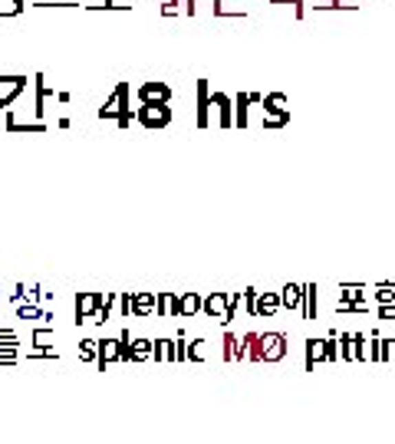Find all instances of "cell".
Instances as JSON below:
<instances>
[{
    "label": "cell",
    "mask_w": 395,
    "mask_h": 444,
    "mask_svg": "<svg viewBox=\"0 0 395 444\" xmlns=\"http://www.w3.org/2000/svg\"><path fill=\"white\" fill-rule=\"evenodd\" d=\"M96 116L112 118L119 129H129V125L136 122V109H132V103H129V83H119V86L112 89V96L103 103V109H99Z\"/></svg>",
    "instance_id": "obj_1"
},
{
    "label": "cell",
    "mask_w": 395,
    "mask_h": 444,
    "mask_svg": "<svg viewBox=\"0 0 395 444\" xmlns=\"http://www.w3.org/2000/svg\"><path fill=\"white\" fill-rule=\"evenodd\" d=\"M136 122L142 129H165L168 122H171V109L168 103H138L136 109Z\"/></svg>",
    "instance_id": "obj_2"
},
{
    "label": "cell",
    "mask_w": 395,
    "mask_h": 444,
    "mask_svg": "<svg viewBox=\"0 0 395 444\" xmlns=\"http://www.w3.org/2000/svg\"><path fill=\"white\" fill-rule=\"evenodd\" d=\"M257 346H260V362H280V359H287L290 339L287 332H257Z\"/></svg>",
    "instance_id": "obj_3"
},
{
    "label": "cell",
    "mask_w": 395,
    "mask_h": 444,
    "mask_svg": "<svg viewBox=\"0 0 395 444\" xmlns=\"http://www.w3.org/2000/svg\"><path fill=\"white\" fill-rule=\"evenodd\" d=\"M198 313H201V293H184V296L168 293V316H175V319H191Z\"/></svg>",
    "instance_id": "obj_4"
},
{
    "label": "cell",
    "mask_w": 395,
    "mask_h": 444,
    "mask_svg": "<svg viewBox=\"0 0 395 444\" xmlns=\"http://www.w3.org/2000/svg\"><path fill=\"white\" fill-rule=\"evenodd\" d=\"M260 105H264V116L290 122V99L284 96V92H267V96L260 99Z\"/></svg>",
    "instance_id": "obj_5"
},
{
    "label": "cell",
    "mask_w": 395,
    "mask_h": 444,
    "mask_svg": "<svg viewBox=\"0 0 395 444\" xmlns=\"http://www.w3.org/2000/svg\"><path fill=\"white\" fill-rule=\"evenodd\" d=\"M138 103H171V86L168 83H142Z\"/></svg>",
    "instance_id": "obj_6"
},
{
    "label": "cell",
    "mask_w": 395,
    "mask_h": 444,
    "mask_svg": "<svg viewBox=\"0 0 395 444\" xmlns=\"http://www.w3.org/2000/svg\"><path fill=\"white\" fill-rule=\"evenodd\" d=\"M0 83L7 86V92H0V109H10L17 96L27 89V76H3L0 73Z\"/></svg>",
    "instance_id": "obj_7"
},
{
    "label": "cell",
    "mask_w": 395,
    "mask_h": 444,
    "mask_svg": "<svg viewBox=\"0 0 395 444\" xmlns=\"http://www.w3.org/2000/svg\"><path fill=\"white\" fill-rule=\"evenodd\" d=\"M211 103H214V109H217L221 129H234V99H231L228 92H211Z\"/></svg>",
    "instance_id": "obj_8"
},
{
    "label": "cell",
    "mask_w": 395,
    "mask_h": 444,
    "mask_svg": "<svg viewBox=\"0 0 395 444\" xmlns=\"http://www.w3.org/2000/svg\"><path fill=\"white\" fill-rule=\"evenodd\" d=\"M201 313L221 323V319H224V313H228V293H208V296H201Z\"/></svg>",
    "instance_id": "obj_9"
},
{
    "label": "cell",
    "mask_w": 395,
    "mask_h": 444,
    "mask_svg": "<svg viewBox=\"0 0 395 444\" xmlns=\"http://www.w3.org/2000/svg\"><path fill=\"white\" fill-rule=\"evenodd\" d=\"M99 303H103V293H79L76 296V326L89 323V316L96 313Z\"/></svg>",
    "instance_id": "obj_10"
},
{
    "label": "cell",
    "mask_w": 395,
    "mask_h": 444,
    "mask_svg": "<svg viewBox=\"0 0 395 444\" xmlns=\"http://www.w3.org/2000/svg\"><path fill=\"white\" fill-rule=\"evenodd\" d=\"M208 109H211V92H208V79H198V129H208L211 118H208Z\"/></svg>",
    "instance_id": "obj_11"
},
{
    "label": "cell",
    "mask_w": 395,
    "mask_h": 444,
    "mask_svg": "<svg viewBox=\"0 0 395 444\" xmlns=\"http://www.w3.org/2000/svg\"><path fill=\"white\" fill-rule=\"evenodd\" d=\"M106 362H119V336L96 342V366L106 369Z\"/></svg>",
    "instance_id": "obj_12"
},
{
    "label": "cell",
    "mask_w": 395,
    "mask_h": 444,
    "mask_svg": "<svg viewBox=\"0 0 395 444\" xmlns=\"http://www.w3.org/2000/svg\"><path fill=\"white\" fill-rule=\"evenodd\" d=\"M277 310H280V293H257V299H254V316L270 319Z\"/></svg>",
    "instance_id": "obj_13"
},
{
    "label": "cell",
    "mask_w": 395,
    "mask_h": 444,
    "mask_svg": "<svg viewBox=\"0 0 395 444\" xmlns=\"http://www.w3.org/2000/svg\"><path fill=\"white\" fill-rule=\"evenodd\" d=\"M317 362H326V342L317 339V336H310V339H306V372L317 369Z\"/></svg>",
    "instance_id": "obj_14"
},
{
    "label": "cell",
    "mask_w": 395,
    "mask_h": 444,
    "mask_svg": "<svg viewBox=\"0 0 395 444\" xmlns=\"http://www.w3.org/2000/svg\"><path fill=\"white\" fill-rule=\"evenodd\" d=\"M155 313V293H132V319H145Z\"/></svg>",
    "instance_id": "obj_15"
},
{
    "label": "cell",
    "mask_w": 395,
    "mask_h": 444,
    "mask_svg": "<svg viewBox=\"0 0 395 444\" xmlns=\"http://www.w3.org/2000/svg\"><path fill=\"white\" fill-rule=\"evenodd\" d=\"M300 303H303V286H300V283H287V286L280 290V306L300 310Z\"/></svg>",
    "instance_id": "obj_16"
},
{
    "label": "cell",
    "mask_w": 395,
    "mask_h": 444,
    "mask_svg": "<svg viewBox=\"0 0 395 444\" xmlns=\"http://www.w3.org/2000/svg\"><path fill=\"white\" fill-rule=\"evenodd\" d=\"M33 89H36V99H33V112H36V118H43V103H46V96L53 92V89L46 86V79H43V73H36L33 76Z\"/></svg>",
    "instance_id": "obj_17"
},
{
    "label": "cell",
    "mask_w": 395,
    "mask_h": 444,
    "mask_svg": "<svg viewBox=\"0 0 395 444\" xmlns=\"http://www.w3.org/2000/svg\"><path fill=\"white\" fill-rule=\"evenodd\" d=\"M250 92H237V99H234V125L237 129H247V112H250Z\"/></svg>",
    "instance_id": "obj_18"
},
{
    "label": "cell",
    "mask_w": 395,
    "mask_h": 444,
    "mask_svg": "<svg viewBox=\"0 0 395 444\" xmlns=\"http://www.w3.org/2000/svg\"><path fill=\"white\" fill-rule=\"evenodd\" d=\"M300 316H303V319H317V283H306V286H303Z\"/></svg>",
    "instance_id": "obj_19"
},
{
    "label": "cell",
    "mask_w": 395,
    "mask_h": 444,
    "mask_svg": "<svg viewBox=\"0 0 395 444\" xmlns=\"http://www.w3.org/2000/svg\"><path fill=\"white\" fill-rule=\"evenodd\" d=\"M155 362H175V339H152Z\"/></svg>",
    "instance_id": "obj_20"
},
{
    "label": "cell",
    "mask_w": 395,
    "mask_h": 444,
    "mask_svg": "<svg viewBox=\"0 0 395 444\" xmlns=\"http://www.w3.org/2000/svg\"><path fill=\"white\" fill-rule=\"evenodd\" d=\"M116 296H119V293H106V296H103V303L96 306V313L89 316V323H96V326H106L109 323V313H112V306H116Z\"/></svg>",
    "instance_id": "obj_21"
},
{
    "label": "cell",
    "mask_w": 395,
    "mask_h": 444,
    "mask_svg": "<svg viewBox=\"0 0 395 444\" xmlns=\"http://www.w3.org/2000/svg\"><path fill=\"white\" fill-rule=\"evenodd\" d=\"M7 132H27V135H43L46 125L43 122H27V125H20L14 116H10V109H7Z\"/></svg>",
    "instance_id": "obj_22"
},
{
    "label": "cell",
    "mask_w": 395,
    "mask_h": 444,
    "mask_svg": "<svg viewBox=\"0 0 395 444\" xmlns=\"http://www.w3.org/2000/svg\"><path fill=\"white\" fill-rule=\"evenodd\" d=\"M339 299L343 303H365V286L363 283H343L339 286Z\"/></svg>",
    "instance_id": "obj_23"
},
{
    "label": "cell",
    "mask_w": 395,
    "mask_h": 444,
    "mask_svg": "<svg viewBox=\"0 0 395 444\" xmlns=\"http://www.w3.org/2000/svg\"><path fill=\"white\" fill-rule=\"evenodd\" d=\"M211 14L214 17H247V10H244V7H234L228 0H211Z\"/></svg>",
    "instance_id": "obj_24"
},
{
    "label": "cell",
    "mask_w": 395,
    "mask_h": 444,
    "mask_svg": "<svg viewBox=\"0 0 395 444\" xmlns=\"http://www.w3.org/2000/svg\"><path fill=\"white\" fill-rule=\"evenodd\" d=\"M152 359V339H132V362H149Z\"/></svg>",
    "instance_id": "obj_25"
},
{
    "label": "cell",
    "mask_w": 395,
    "mask_h": 444,
    "mask_svg": "<svg viewBox=\"0 0 395 444\" xmlns=\"http://www.w3.org/2000/svg\"><path fill=\"white\" fill-rule=\"evenodd\" d=\"M184 359H191V362H204V359H208V342H204V339H191V342H188V352H184Z\"/></svg>",
    "instance_id": "obj_26"
},
{
    "label": "cell",
    "mask_w": 395,
    "mask_h": 444,
    "mask_svg": "<svg viewBox=\"0 0 395 444\" xmlns=\"http://www.w3.org/2000/svg\"><path fill=\"white\" fill-rule=\"evenodd\" d=\"M352 362H369V349H365L363 332H352Z\"/></svg>",
    "instance_id": "obj_27"
},
{
    "label": "cell",
    "mask_w": 395,
    "mask_h": 444,
    "mask_svg": "<svg viewBox=\"0 0 395 444\" xmlns=\"http://www.w3.org/2000/svg\"><path fill=\"white\" fill-rule=\"evenodd\" d=\"M119 362H132V332L129 329L119 332Z\"/></svg>",
    "instance_id": "obj_28"
},
{
    "label": "cell",
    "mask_w": 395,
    "mask_h": 444,
    "mask_svg": "<svg viewBox=\"0 0 395 444\" xmlns=\"http://www.w3.org/2000/svg\"><path fill=\"white\" fill-rule=\"evenodd\" d=\"M17 316H20V319H43V310L27 299V303H17Z\"/></svg>",
    "instance_id": "obj_29"
},
{
    "label": "cell",
    "mask_w": 395,
    "mask_h": 444,
    "mask_svg": "<svg viewBox=\"0 0 395 444\" xmlns=\"http://www.w3.org/2000/svg\"><path fill=\"white\" fill-rule=\"evenodd\" d=\"M372 299H376V303H395V283H379Z\"/></svg>",
    "instance_id": "obj_30"
},
{
    "label": "cell",
    "mask_w": 395,
    "mask_h": 444,
    "mask_svg": "<svg viewBox=\"0 0 395 444\" xmlns=\"http://www.w3.org/2000/svg\"><path fill=\"white\" fill-rule=\"evenodd\" d=\"M50 339H53V329H50V323H43L40 329H33V346H36V349H50V346H46Z\"/></svg>",
    "instance_id": "obj_31"
},
{
    "label": "cell",
    "mask_w": 395,
    "mask_h": 444,
    "mask_svg": "<svg viewBox=\"0 0 395 444\" xmlns=\"http://www.w3.org/2000/svg\"><path fill=\"white\" fill-rule=\"evenodd\" d=\"M23 14V0H0V17H17Z\"/></svg>",
    "instance_id": "obj_32"
},
{
    "label": "cell",
    "mask_w": 395,
    "mask_h": 444,
    "mask_svg": "<svg viewBox=\"0 0 395 444\" xmlns=\"http://www.w3.org/2000/svg\"><path fill=\"white\" fill-rule=\"evenodd\" d=\"M369 342H372L369 359H372V362H382V336H379V329H372V332H369Z\"/></svg>",
    "instance_id": "obj_33"
},
{
    "label": "cell",
    "mask_w": 395,
    "mask_h": 444,
    "mask_svg": "<svg viewBox=\"0 0 395 444\" xmlns=\"http://www.w3.org/2000/svg\"><path fill=\"white\" fill-rule=\"evenodd\" d=\"M79 359H83V362H96V339L79 342Z\"/></svg>",
    "instance_id": "obj_34"
},
{
    "label": "cell",
    "mask_w": 395,
    "mask_h": 444,
    "mask_svg": "<svg viewBox=\"0 0 395 444\" xmlns=\"http://www.w3.org/2000/svg\"><path fill=\"white\" fill-rule=\"evenodd\" d=\"M234 349H237V336H234V332H224V349H221L224 362H234Z\"/></svg>",
    "instance_id": "obj_35"
},
{
    "label": "cell",
    "mask_w": 395,
    "mask_h": 444,
    "mask_svg": "<svg viewBox=\"0 0 395 444\" xmlns=\"http://www.w3.org/2000/svg\"><path fill=\"white\" fill-rule=\"evenodd\" d=\"M339 352H343V362H352V332H343L339 336Z\"/></svg>",
    "instance_id": "obj_36"
},
{
    "label": "cell",
    "mask_w": 395,
    "mask_h": 444,
    "mask_svg": "<svg viewBox=\"0 0 395 444\" xmlns=\"http://www.w3.org/2000/svg\"><path fill=\"white\" fill-rule=\"evenodd\" d=\"M184 352H188V339H184V329H178V336H175V362H182Z\"/></svg>",
    "instance_id": "obj_37"
},
{
    "label": "cell",
    "mask_w": 395,
    "mask_h": 444,
    "mask_svg": "<svg viewBox=\"0 0 395 444\" xmlns=\"http://www.w3.org/2000/svg\"><path fill=\"white\" fill-rule=\"evenodd\" d=\"M376 316H379V319L395 323V303H376Z\"/></svg>",
    "instance_id": "obj_38"
},
{
    "label": "cell",
    "mask_w": 395,
    "mask_h": 444,
    "mask_svg": "<svg viewBox=\"0 0 395 444\" xmlns=\"http://www.w3.org/2000/svg\"><path fill=\"white\" fill-rule=\"evenodd\" d=\"M116 299H119V313H122V316H125V319H132V293H119Z\"/></svg>",
    "instance_id": "obj_39"
},
{
    "label": "cell",
    "mask_w": 395,
    "mask_h": 444,
    "mask_svg": "<svg viewBox=\"0 0 395 444\" xmlns=\"http://www.w3.org/2000/svg\"><path fill=\"white\" fill-rule=\"evenodd\" d=\"M17 362V346H0V366H14Z\"/></svg>",
    "instance_id": "obj_40"
},
{
    "label": "cell",
    "mask_w": 395,
    "mask_h": 444,
    "mask_svg": "<svg viewBox=\"0 0 395 444\" xmlns=\"http://www.w3.org/2000/svg\"><path fill=\"white\" fill-rule=\"evenodd\" d=\"M162 14H165V17L182 14V3H175V0H165V3H162Z\"/></svg>",
    "instance_id": "obj_41"
},
{
    "label": "cell",
    "mask_w": 395,
    "mask_h": 444,
    "mask_svg": "<svg viewBox=\"0 0 395 444\" xmlns=\"http://www.w3.org/2000/svg\"><path fill=\"white\" fill-rule=\"evenodd\" d=\"M264 129H284V125H290V122H284V118H270V116H264V122H260Z\"/></svg>",
    "instance_id": "obj_42"
},
{
    "label": "cell",
    "mask_w": 395,
    "mask_h": 444,
    "mask_svg": "<svg viewBox=\"0 0 395 444\" xmlns=\"http://www.w3.org/2000/svg\"><path fill=\"white\" fill-rule=\"evenodd\" d=\"M10 299H14V303H23V299H27V286H17L14 293H10Z\"/></svg>",
    "instance_id": "obj_43"
},
{
    "label": "cell",
    "mask_w": 395,
    "mask_h": 444,
    "mask_svg": "<svg viewBox=\"0 0 395 444\" xmlns=\"http://www.w3.org/2000/svg\"><path fill=\"white\" fill-rule=\"evenodd\" d=\"M0 339H17L14 329H0Z\"/></svg>",
    "instance_id": "obj_44"
},
{
    "label": "cell",
    "mask_w": 395,
    "mask_h": 444,
    "mask_svg": "<svg viewBox=\"0 0 395 444\" xmlns=\"http://www.w3.org/2000/svg\"><path fill=\"white\" fill-rule=\"evenodd\" d=\"M392 3H395V0H392Z\"/></svg>",
    "instance_id": "obj_45"
}]
</instances>
